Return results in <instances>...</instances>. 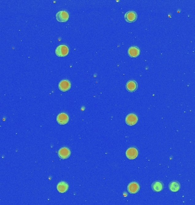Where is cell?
Segmentation results:
<instances>
[{"label": "cell", "instance_id": "1", "mask_svg": "<svg viewBox=\"0 0 195 205\" xmlns=\"http://www.w3.org/2000/svg\"><path fill=\"white\" fill-rule=\"evenodd\" d=\"M68 48L67 46L61 44L56 48V54L59 57H64L68 55Z\"/></svg>", "mask_w": 195, "mask_h": 205}, {"label": "cell", "instance_id": "7", "mask_svg": "<svg viewBox=\"0 0 195 205\" xmlns=\"http://www.w3.org/2000/svg\"><path fill=\"white\" fill-rule=\"evenodd\" d=\"M58 87L60 91L66 92L70 89L71 83L68 80H62L59 83Z\"/></svg>", "mask_w": 195, "mask_h": 205}, {"label": "cell", "instance_id": "12", "mask_svg": "<svg viewBox=\"0 0 195 205\" xmlns=\"http://www.w3.org/2000/svg\"><path fill=\"white\" fill-rule=\"evenodd\" d=\"M164 185L162 182L156 181L152 184V189L155 192H159L163 189Z\"/></svg>", "mask_w": 195, "mask_h": 205}, {"label": "cell", "instance_id": "10", "mask_svg": "<svg viewBox=\"0 0 195 205\" xmlns=\"http://www.w3.org/2000/svg\"><path fill=\"white\" fill-rule=\"evenodd\" d=\"M126 89L129 92H134L138 88V83L135 80H129L126 85Z\"/></svg>", "mask_w": 195, "mask_h": 205}, {"label": "cell", "instance_id": "13", "mask_svg": "<svg viewBox=\"0 0 195 205\" xmlns=\"http://www.w3.org/2000/svg\"><path fill=\"white\" fill-rule=\"evenodd\" d=\"M57 188L58 191L60 193H65L68 188V183L66 182L61 181L57 185Z\"/></svg>", "mask_w": 195, "mask_h": 205}, {"label": "cell", "instance_id": "11", "mask_svg": "<svg viewBox=\"0 0 195 205\" xmlns=\"http://www.w3.org/2000/svg\"><path fill=\"white\" fill-rule=\"evenodd\" d=\"M128 54L130 57L136 58L140 54V49L136 46H132L128 48Z\"/></svg>", "mask_w": 195, "mask_h": 205}, {"label": "cell", "instance_id": "5", "mask_svg": "<svg viewBox=\"0 0 195 205\" xmlns=\"http://www.w3.org/2000/svg\"><path fill=\"white\" fill-rule=\"evenodd\" d=\"M69 118L66 113H60L57 117V122L60 125H64L68 122Z\"/></svg>", "mask_w": 195, "mask_h": 205}, {"label": "cell", "instance_id": "9", "mask_svg": "<svg viewBox=\"0 0 195 205\" xmlns=\"http://www.w3.org/2000/svg\"><path fill=\"white\" fill-rule=\"evenodd\" d=\"M70 150L68 148L64 147L58 151V156L61 159H66L70 156Z\"/></svg>", "mask_w": 195, "mask_h": 205}, {"label": "cell", "instance_id": "14", "mask_svg": "<svg viewBox=\"0 0 195 205\" xmlns=\"http://www.w3.org/2000/svg\"><path fill=\"white\" fill-rule=\"evenodd\" d=\"M180 188V184L179 182L174 181L171 182L169 185V189L172 192L177 191Z\"/></svg>", "mask_w": 195, "mask_h": 205}, {"label": "cell", "instance_id": "4", "mask_svg": "<svg viewBox=\"0 0 195 205\" xmlns=\"http://www.w3.org/2000/svg\"><path fill=\"white\" fill-rule=\"evenodd\" d=\"M69 18L68 14L66 11H60L56 14V18L58 21L60 22H64L68 21Z\"/></svg>", "mask_w": 195, "mask_h": 205}, {"label": "cell", "instance_id": "6", "mask_svg": "<svg viewBox=\"0 0 195 205\" xmlns=\"http://www.w3.org/2000/svg\"><path fill=\"white\" fill-rule=\"evenodd\" d=\"M140 189L139 184L136 182H132L127 186L128 191L131 194L137 193Z\"/></svg>", "mask_w": 195, "mask_h": 205}, {"label": "cell", "instance_id": "3", "mask_svg": "<svg viewBox=\"0 0 195 205\" xmlns=\"http://www.w3.org/2000/svg\"><path fill=\"white\" fill-rule=\"evenodd\" d=\"M124 18L127 22L129 23L134 22L138 18V15L134 11H129L125 14Z\"/></svg>", "mask_w": 195, "mask_h": 205}, {"label": "cell", "instance_id": "2", "mask_svg": "<svg viewBox=\"0 0 195 205\" xmlns=\"http://www.w3.org/2000/svg\"><path fill=\"white\" fill-rule=\"evenodd\" d=\"M138 121V116L134 114H128L126 118V122L130 126L135 125Z\"/></svg>", "mask_w": 195, "mask_h": 205}, {"label": "cell", "instance_id": "8", "mask_svg": "<svg viewBox=\"0 0 195 205\" xmlns=\"http://www.w3.org/2000/svg\"><path fill=\"white\" fill-rule=\"evenodd\" d=\"M138 151L135 148H130L126 151V156L130 160H134L138 157Z\"/></svg>", "mask_w": 195, "mask_h": 205}]
</instances>
